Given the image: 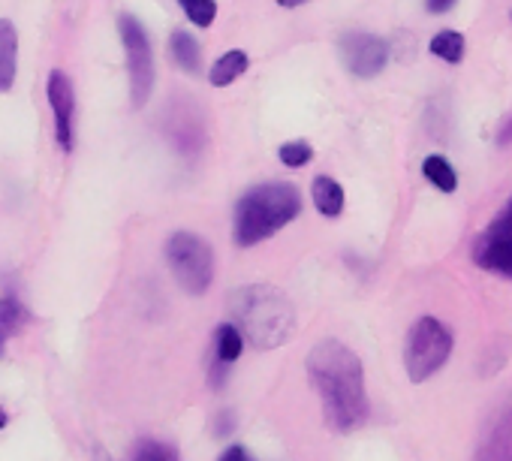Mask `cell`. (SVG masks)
<instances>
[{
	"label": "cell",
	"instance_id": "d6986e66",
	"mask_svg": "<svg viewBox=\"0 0 512 461\" xmlns=\"http://www.w3.org/2000/svg\"><path fill=\"white\" fill-rule=\"evenodd\" d=\"M184 16L196 25V28H208L217 16V4L214 0H178Z\"/></svg>",
	"mask_w": 512,
	"mask_h": 461
},
{
	"label": "cell",
	"instance_id": "8fae6325",
	"mask_svg": "<svg viewBox=\"0 0 512 461\" xmlns=\"http://www.w3.org/2000/svg\"><path fill=\"white\" fill-rule=\"evenodd\" d=\"M476 461H512V410L494 422L491 434L479 446Z\"/></svg>",
	"mask_w": 512,
	"mask_h": 461
},
{
	"label": "cell",
	"instance_id": "5b68a950",
	"mask_svg": "<svg viewBox=\"0 0 512 461\" xmlns=\"http://www.w3.org/2000/svg\"><path fill=\"white\" fill-rule=\"evenodd\" d=\"M166 260H169V269H172V275L184 293L202 296L211 287L214 254H211L205 239H199L193 233H175L166 242Z\"/></svg>",
	"mask_w": 512,
	"mask_h": 461
},
{
	"label": "cell",
	"instance_id": "30bf717a",
	"mask_svg": "<svg viewBox=\"0 0 512 461\" xmlns=\"http://www.w3.org/2000/svg\"><path fill=\"white\" fill-rule=\"evenodd\" d=\"M19 73V34L10 19H0V94L16 85Z\"/></svg>",
	"mask_w": 512,
	"mask_h": 461
},
{
	"label": "cell",
	"instance_id": "277c9868",
	"mask_svg": "<svg viewBox=\"0 0 512 461\" xmlns=\"http://www.w3.org/2000/svg\"><path fill=\"white\" fill-rule=\"evenodd\" d=\"M449 353H452V332L437 317H422L407 335V347H404L407 377L413 383H425L431 374H437L446 365Z\"/></svg>",
	"mask_w": 512,
	"mask_h": 461
},
{
	"label": "cell",
	"instance_id": "7402d4cb",
	"mask_svg": "<svg viewBox=\"0 0 512 461\" xmlns=\"http://www.w3.org/2000/svg\"><path fill=\"white\" fill-rule=\"evenodd\" d=\"M217 461H253V458L247 455V449H244V446L232 443V446H229V449H226V452H223Z\"/></svg>",
	"mask_w": 512,
	"mask_h": 461
},
{
	"label": "cell",
	"instance_id": "52a82bcc",
	"mask_svg": "<svg viewBox=\"0 0 512 461\" xmlns=\"http://www.w3.org/2000/svg\"><path fill=\"white\" fill-rule=\"evenodd\" d=\"M118 31L124 40V52H127V73H130V100L136 109H142L154 91V58H151V43L145 28L139 25V19L133 16H121L118 19Z\"/></svg>",
	"mask_w": 512,
	"mask_h": 461
},
{
	"label": "cell",
	"instance_id": "603a6c76",
	"mask_svg": "<svg viewBox=\"0 0 512 461\" xmlns=\"http://www.w3.org/2000/svg\"><path fill=\"white\" fill-rule=\"evenodd\" d=\"M455 7V0H428V13L440 16V13H449Z\"/></svg>",
	"mask_w": 512,
	"mask_h": 461
},
{
	"label": "cell",
	"instance_id": "4fadbf2b",
	"mask_svg": "<svg viewBox=\"0 0 512 461\" xmlns=\"http://www.w3.org/2000/svg\"><path fill=\"white\" fill-rule=\"evenodd\" d=\"M311 193H314V205H317V211H320V214H326V217H338V214L344 211V187H341L335 178H329V175H317V178H314Z\"/></svg>",
	"mask_w": 512,
	"mask_h": 461
},
{
	"label": "cell",
	"instance_id": "cb8c5ba5",
	"mask_svg": "<svg viewBox=\"0 0 512 461\" xmlns=\"http://www.w3.org/2000/svg\"><path fill=\"white\" fill-rule=\"evenodd\" d=\"M232 425H235V422H232V413H229V410H226L223 416H217V434H220V437H226V434L232 431Z\"/></svg>",
	"mask_w": 512,
	"mask_h": 461
},
{
	"label": "cell",
	"instance_id": "484cf974",
	"mask_svg": "<svg viewBox=\"0 0 512 461\" xmlns=\"http://www.w3.org/2000/svg\"><path fill=\"white\" fill-rule=\"evenodd\" d=\"M94 461H112V455L103 446H94Z\"/></svg>",
	"mask_w": 512,
	"mask_h": 461
},
{
	"label": "cell",
	"instance_id": "8992f818",
	"mask_svg": "<svg viewBox=\"0 0 512 461\" xmlns=\"http://www.w3.org/2000/svg\"><path fill=\"white\" fill-rule=\"evenodd\" d=\"M473 263L482 272L512 281V196L473 242Z\"/></svg>",
	"mask_w": 512,
	"mask_h": 461
},
{
	"label": "cell",
	"instance_id": "6da1fadb",
	"mask_svg": "<svg viewBox=\"0 0 512 461\" xmlns=\"http://www.w3.org/2000/svg\"><path fill=\"white\" fill-rule=\"evenodd\" d=\"M311 386L323 401V416L335 431H353L368 419L362 359L341 341H320L305 359Z\"/></svg>",
	"mask_w": 512,
	"mask_h": 461
},
{
	"label": "cell",
	"instance_id": "83f0119b",
	"mask_svg": "<svg viewBox=\"0 0 512 461\" xmlns=\"http://www.w3.org/2000/svg\"><path fill=\"white\" fill-rule=\"evenodd\" d=\"M7 422H10V416H7V410L0 407V428H7Z\"/></svg>",
	"mask_w": 512,
	"mask_h": 461
},
{
	"label": "cell",
	"instance_id": "9a60e30c",
	"mask_svg": "<svg viewBox=\"0 0 512 461\" xmlns=\"http://www.w3.org/2000/svg\"><path fill=\"white\" fill-rule=\"evenodd\" d=\"M244 350V335L238 332L235 323H223L217 332H214V359L223 362V365H232Z\"/></svg>",
	"mask_w": 512,
	"mask_h": 461
},
{
	"label": "cell",
	"instance_id": "44dd1931",
	"mask_svg": "<svg viewBox=\"0 0 512 461\" xmlns=\"http://www.w3.org/2000/svg\"><path fill=\"white\" fill-rule=\"evenodd\" d=\"M133 461H175V452L157 440H142L133 452Z\"/></svg>",
	"mask_w": 512,
	"mask_h": 461
},
{
	"label": "cell",
	"instance_id": "2e32d148",
	"mask_svg": "<svg viewBox=\"0 0 512 461\" xmlns=\"http://www.w3.org/2000/svg\"><path fill=\"white\" fill-rule=\"evenodd\" d=\"M247 64H250V58L241 52V49H235V52H226L214 67H211V85L214 88H226V85H232L244 70H247Z\"/></svg>",
	"mask_w": 512,
	"mask_h": 461
},
{
	"label": "cell",
	"instance_id": "ac0fdd59",
	"mask_svg": "<svg viewBox=\"0 0 512 461\" xmlns=\"http://www.w3.org/2000/svg\"><path fill=\"white\" fill-rule=\"evenodd\" d=\"M431 55L446 64H461L464 61V37L458 31H440L431 40Z\"/></svg>",
	"mask_w": 512,
	"mask_h": 461
},
{
	"label": "cell",
	"instance_id": "4316f807",
	"mask_svg": "<svg viewBox=\"0 0 512 461\" xmlns=\"http://www.w3.org/2000/svg\"><path fill=\"white\" fill-rule=\"evenodd\" d=\"M281 7H290V10H296V7H302V4H308V0H278Z\"/></svg>",
	"mask_w": 512,
	"mask_h": 461
},
{
	"label": "cell",
	"instance_id": "ba28073f",
	"mask_svg": "<svg viewBox=\"0 0 512 461\" xmlns=\"http://www.w3.org/2000/svg\"><path fill=\"white\" fill-rule=\"evenodd\" d=\"M341 52H344L350 73L359 79H374L389 61V43L374 34H359V31L341 40Z\"/></svg>",
	"mask_w": 512,
	"mask_h": 461
},
{
	"label": "cell",
	"instance_id": "d4e9b609",
	"mask_svg": "<svg viewBox=\"0 0 512 461\" xmlns=\"http://www.w3.org/2000/svg\"><path fill=\"white\" fill-rule=\"evenodd\" d=\"M509 142H512V118L503 124V130H500V136H497V145H500V148H506Z\"/></svg>",
	"mask_w": 512,
	"mask_h": 461
},
{
	"label": "cell",
	"instance_id": "9c48e42d",
	"mask_svg": "<svg viewBox=\"0 0 512 461\" xmlns=\"http://www.w3.org/2000/svg\"><path fill=\"white\" fill-rule=\"evenodd\" d=\"M49 103L55 112V136L64 154L73 151V115H76V94L73 82L64 70H52L49 76Z\"/></svg>",
	"mask_w": 512,
	"mask_h": 461
},
{
	"label": "cell",
	"instance_id": "ffe728a7",
	"mask_svg": "<svg viewBox=\"0 0 512 461\" xmlns=\"http://www.w3.org/2000/svg\"><path fill=\"white\" fill-rule=\"evenodd\" d=\"M311 157H314V148L308 142H287L281 148V163L290 166V169H299V166L311 163Z\"/></svg>",
	"mask_w": 512,
	"mask_h": 461
},
{
	"label": "cell",
	"instance_id": "7c38bea8",
	"mask_svg": "<svg viewBox=\"0 0 512 461\" xmlns=\"http://www.w3.org/2000/svg\"><path fill=\"white\" fill-rule=\"evenodd\" d=\"M28 320H31V314L25 311L22 299H16V296H4V299H0V356H4L7 341L13 335H19Z\"/></svg>",
	"mask_w": 512,
	"mask_h": 461
},
{
	"label": "cell",
	"instance_id": "5bb4252c",
	"mask_svg": "<svg viewBox=\"0 0 512 461\" xmlns=\"http://www.w3.org/2000/svg\"><path fill=\"white\" fill-rule=\"evenodd\" d=\"M169 55L175 58V64L184 70V73H199L202 67V58H199V43L184 34V31H175L172 40H169Z\"/></svg>",
	"mask_w": 512,
	"mask_h": 461
},
{
	"label": "cell",
	"instance_id": "3957f363",
	"mask_svg": "<svg viewBox=\"0 0 512 461\" xmlns=\"http://www.w3.org/2000/svg\"><path fill=\"white\" fill-rule=\"evenodd\" d=\"M302 211V196L287 181H269L250 187L235 202V245L253 248L272 239L278 229L296 220Z\"/></svg>",
	"mask_w": 512,
	"mask_h": 461
},
{
	"label": "cell",
	"instance_id": "7a4b0ae2",
	"mask_svg": "<svg viewBox=\"0 0 512 461\" xmlns=\"http://www.w3.org/2000/svg\"><path fill=\"white\" fill-rule=\"evenodd\" d=\"M229 314L244 341L256 350L281 347L296 326L293 302L272 284H247L229 296Z\"/></svg>",
	"mask_w": 512,
	"mask_h": 461
},
{
	"label": "cell",
	"instance_id": "e0dca14e",
	"mask_svg": "<svg viewBox=\"0 0 512 461\" xmlns=\"http://www.w3.org/2000/svg\"><path fill=\"white\" fill-rule=\"evenodd\" d=\"M422 172H425V178L437 187V190H443V193H452L455 187H458V178H455V169L446 163V157H440V154H431V157H425V163H422Z\"/></svg>",
	"mask_w": 512,
	"mask_h": 461
}]
</instances>
